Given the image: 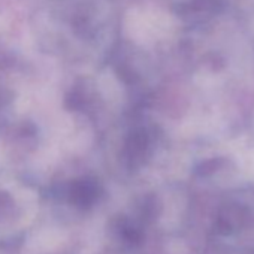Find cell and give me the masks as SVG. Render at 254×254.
Returning <instances> with one entry per match:
<instances>
[{"mask_svg":"<svg viewBox=\"0 0 254 254\" xmlns=\"http://www.w3.org/2000/svg\"><path fill=\"white\" fill-rule=\"evenodd\" d=\"M147 148V136L142 133H135L130 138V142L127 144V153H129L130 157H136L139 156V153H142Z\"/></svg>","mask_w":254,"mask_h":254,"instance_id":"cell-2","label":"cell"},{"mask_svg":"<svg viewBox=\"0 0 254 254\" xmlns=\"http://www.w3.org/2000/svg\"><path fill=\"white\" fill-rule=\"evenodd\" d=\"M97 197V184L88 180H82L73 184L72 190H70V200L81 206H90Z\"/></svg>","mask_w":254,"mask_h":254,"instance_id":"cell-1","label":"cell"}]
</instances>
